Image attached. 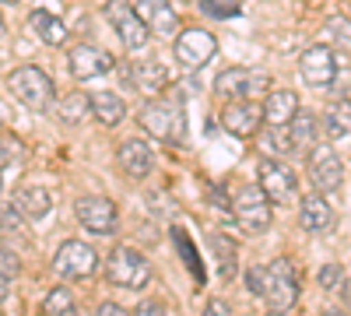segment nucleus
Segmentation results:
<instances>
[{"label": "nucleus", "mask_w": 351, "mask_h": 316, "mask_svg": "<svg viewBox=\"0 0 351 316\" xmlns=\"http://www.w3.org/2000/svg\"><path fill=\"white\" fill-rule=\"evenodd\" d=\"M137 123L144 134H152L155 141H169V145H180L186 120H183V106L180 99H148L137 112Z\"/></svg>", "instance_id": "obj_1"}, {"label": "nucleus", "mask_w": 351, "mask_h": 316, "mask_svg": "<svg viewBox=\"0 0 351 316\" xmlns=\"http://www.w3.org/2000/svg\"><path fill=\"white\" fill-rule=\"evenodd\" d=\"M106 281L127 292H144L152 284V264L148 256L134 246H116L106 256Z\"/></svg>", "instance_id": "obj_2"}, {"label": "nucleus", "mask_w": 351, "mask_h": 316, "mask_svg": "<svg viewBox=\"0 0 351 316\" xmlns=\"http://www.w3.org/2000/svg\"><path fill=\"white\" fill-rule=\"evenodd\" d=\"M4 88L11 92L14 102H21L25 109H32V112H43L49 109L53 102V81L43 67H32V64H25V67H14L4 81Z\"/></svg>", "instance_id": "obj_3"}, {"label": "nucleus", "mask_w": 351, "mask_h": 316, "mask_svg": "<svg viewBox=\"0 0 351 316\" xmlns=\"http://www.w3.org/2000/svg\"><path fill=\"white\" fill-rule=\"evenodd\" d=\"M274 77L263 67H225L215 81V92L228 102V99H256L271 92Z\"/></svg>", "instance_id": "obj_4"}, {"label": "nucleus", "mask_w": 351, "mask_h": 316, "mask_svg": "<svg viewBox=\"0 0 351 316\" xmlns=\"http://www.w3.org/2000/svg\"><path fill=\"white\" fill-rule=\"evenodd\" d=\"M232 218H236L239 228L250 232V236H260V232L271 228V218H274L271 197L260 190V183L256 186H243L236 197H232Z\"/></svg>", "instance_id": "obj_5"}, {"label": "nucleus", "mask_w": 351, "mask_h": 316, "mask_svg": "<svg viewBox=\"0 0 351 316\" xmlns=\"http://www.w3.org/2000/svg\"><path fill=\"white\" fill-rule=\"evenodd\" d=\"M263 302L274 313H288L299 302V274L291 267L288 256H278L274 264H267V289H263Z\"/></svg>", "instance_id": "obj_6"}, {"label": "nucleus", "mask_w": 351, "mask_h": 316, "mask_svg": "<svg viewBox=\"0 0 351 316\" xmlns=\"http://www.w3.org/2000/svg\"><path fill=\"white\" fill-rule=\"evenodd\" d=\"M215 53H218V39L208 32V28H197V25L193 28H183V32L176 36V42H172V56L186 71L208 67L215 60Z\"/></svg>", "instance_id": "obj_7"}, {"label": "nucleus", "mask_w": 351, "mask_h": 316, "mask_svg": "<svg viewBox=\"0 0 351 316\" xmlns=\"http://www.w3.org/2000/svg\"><path fill=\"white\" fill-rule=\"evenodd\" d=\"M309 183L324 197L341 193V186H344V162H341L334 145H313V151H309Z\"/></svg>", "instance_id": "obj_8"}, {"label": "nucleus", "mask_w": 351, "mask_h": 316, "mask_svg": "<svg viewBox=\"0 0 351 316\" xmlns=\"http://www.w3.org/2000/svg\"><path fill=\"white\" fill-rule=\"evenodd\" d=\"M256 183L271 197V204H291V200L299 197V180H295V172L288 169L285 158H263L260 172H256Z\"/></svg>", "instance_id": "obj_9"}, {"label": "nucleus", "mask_w": 351, "mask_h": 316, "mask_svg": "<svg viewBox=\"0 0 351 316\" xmlns=\"http://www.w3.org/2000/svg\"><path fill=\"white\" fill-rule=\"evenodd\" d=\"M218 123L232 137H256L267 120H263V106L256 99H228L225 109L218 112Z\"/></svg>", "instance_id": "obj_10"}, {"label": "nucleus", "mask_w": 351, "mask_h": 316, "mask_svg": "<svg viewBox=\"0 0 351 316\" xmlns=\"http://www.w3.org/2000/svg\"><path fill=\"white\" fill-rule=\"evenodd\" d=\"M95 267H99L95 246H88L81 239H67L53 253V271L60 278H88V274H95Z\"/></svg>", "instance_id": "obj_11"}, {"label": "nucleus", "mask_w": 351, "mask_h": 316, "mask_svg": "<svg viewBox=\"0 0 351 316\" xmlns=\"http://www.w3.org/2000/svg\"><path fill=\"white\" fill-rule=\"evenodd\" d=\"M106 14H109V21H112L116 36H120V42H123V49H127V53H141L144 46H148L152 28L141 21L137 8L123 4V0H116V4H109V8H106Z\"/></svg>", "instance_id": "obj_12"}, {"label": "nucleus", "mask_w": 351, "mask_h": 316, "mask_svg": "<svg viewBox=\"0 0 351 316\" xmlns=\"http://www.w3.org/2000/svg\"><path fill=\"white\" fill-rule=\"evenodd\" d=\"M337 53L327 46V42H316L309 46L302 56H299V74L309 88H330L334 77H337Z\"/></svg>", "instance_id": "obj_13"}, {"label": "nucleus", "mask_w": 351, "mask_h": 316, "mask_svg": "<svg viewBox=\"0 0 351 316\" xmlns=\"http://www.w3.org/2000/svg\"><path fill=\"white\" fill-rule=\"evenodd\" d=\"M74 215L88 232H95V236H112L116 225H120V211H116V204L109 197H77Z\"/></svg>", "instance_id": "obj_14"}, {"label": "nucleus", "mask_w": 351, "mask_h": 316, "mask_svg": "<svg viewBox=\"0 0 351 316\" xmlns=\"http://www.w3.org/2000/svg\"><path fill=\"white\" fill-rule=\"evenodd\" d=\"M112 64H116L112 53H106L102 46H92V42H77L67 53V67H71V77L74 81H92L99 74H109Z\"/></svg>", "instance_id": "obj_15"}, {"label": "nucleus", "mask_w": 351, "mask_h": 316, "mask_svg": "<svg viewBox=\"0 0 351 316\" xmlns=\"http://www.w3.org/2000/svg\"><path fill=\"white\" fill-rule=\"evenodd\" d=\"M137 14L141 21L152 28V36H162V39H176L180 36V14L169 0H137Z\"/></svg>", "instance_id": "obj_16"}, {"label": "nucleus", "mask_w": 351, "mask_h": 316, "mask_svg": "<svg viewBox=\"0 0 351 316\" xmlns=\"http://www.w3.org/2000/svg\"><path fill=\"white\" fill-rule=\"evenodd\" d=\"M116 162H120V169L127 172L130 180H144V176H152V169H155L152 145H148V141H141V137L120 141V148H116Z\"/></svg>", "instance_id": "obj_17"}, {"label": "nucleus", "mask_w": 351, "mask_h": 316, "mask_svg": "<svg viewBox=\"0 0 351 316\" xmlns=\"http://www.w3.org/2000/svg\"><path fill=\"white\" fill-rule=\"evenodd\" d=\"M127 77H130V84L137 92H144L148 99H155V95H162L165 88H169V67L165 64H158V60H134L130 64V71H127Z\"/></svg>", "instance_id": "obj_18"}, {"label": "nucleus", "mask_w": 351, "mask_h": 316, "mask_svg": "<svg viewBox=\"0 0 351 316\" xmlns=\"http://www.w3.org/2000/svg\"><path fill=\"white\" fill-rule=\"evenodd\" d=\"M299 225L306 228L309 236H319V232H327V228L334 225V208L324 200L319 190L299 200Z\"/></svg>", "instance_id": "obj_19"}, {"label": "nucleus", "mask_w": 351, "mask_h": 316, "mask_svg": "<svg viewBox=\"0 0 351 316\" xmlns=\"http://www.w3.org/2000/svg\"><path fill=\"white\" fill-rule=\"evenodd\" d=\"M11 204L25 215V221H39V218H46V215L53 211V193H49L46 186L25 183V186H18V190H14Z\"/></svg>", "instance_id": "obj_20"}, {"label": "nucleus", "mask_w": 351, "mask_h": 316, "mask_svg": "<svg viewBox=\"0 0 351 316\" xmlns=\"http://www.w3.org/2000/svg\"><path fill=\"white\" fill-rule=\"evenodd\" d=\"M299 112V95L291 88H271L267 99H263V120L267 123H278V127H288V120Z\"/></svg>", "instance_id": "obj_21"}, {"label": "nucleus", "mask_w": 351, "mask_h": 316, "mask_svg": "<svg viewBox=\"0 0 351 316\" xmlns=\"http://www.w3.org/2000/svg\"><path fill=\"white\" fill-rule=\"evenodd\" d=\"M256 148H260L263 158H285V155L295 151L288 127H278V123H263V127H260V134H256Z\"/></svg>", "instance_id": "obj_22"}, {"label": "nucleus", "mask_w": 351, "mask_h": 316, "mask_svg": "<svg viewBox=\"0 0 351 316\" xmlns=\"http://www.w3.org/2000/svg\"><path fill=\"white\" fill-rule=\"evenodd\" d=\"M28 25H32V32L39 36L43 46H64L67 42V25L56 14L43 11V8H36L32 14H28Z\"/></svg>", "instance_id": "obj_23"}, {"label": "nucleus", "mask_w": 351, "mask_h": 316, "mask_svg": "<svg viewBox=\"0 0 351 316\" xmlns=\"http://www.w3.org/2000/svg\"><path fill=\"white\" fill-rule=\"evenodd\" d=\"M92 95V117L102 123V127H120L123 117H127V102L112 92H88Z\"/></svg>", "instance_id": "obj_24"}, {"label": "nucleus", "mask_w": 351, "mask_h": 316, "mask_svg": "<svg viewBox=\"0 0 351 316\" xmlns=\"http://www.w3.org/2000/svg\"><path fill=\"white\" fill-rule=\"evenodd\" d=\"M208 246H211L215 260H218V274H221L225 281H232V278H236V264H239V246H236V239H228V236H221V232H208Z\"/></svg>", "instance_id": "obj_25"}, {"label": "nucleus", "mask_w": 351, "mask_h": 316, "mask_svg": "<svg viewBox=\"0 0 351 316\" xmlns=\"http://www.w3.org/2000/svg\"><path fill=\"white\" fill-rule=\"evenodd\" d=\"M56 117H60L64 127L84 123V117H92V95H84V92H67L60 102H56Z\"/></svg>", "instance_id": "obj_26"}, {"label": "nucleus", "mask_w": 351, "mask_h": 316, "mask_svg": "<svg viewBox=\"0 0 351 316\" xmlns=\"http://www.w3.org/2000/svg\"><path fill=\"white\" fill-rule=\"evenodd\" d=\"M324 130H327L330 141L351 134V99H334V102L324 109Z\"/></svg>", "instance_id": "obj_27"}, {"label": "nucleus", "mask_w": 351, "mask_h": 316, "mask_svg": "<svg viewBox=\"0 0 351 316\" xmlns=\"http://www.w3.org/2000/svg\"><path fill=\"white\" fill-rule=\"evenodd\" d=\"M288 134H291V145H295V151H299V148L316 145V134H319V120H316V112L299 109L295 117L288 120Z\"/></svg>", "instance_id": "obj_28"}, {"label": "nucleus", "mask_w": 351, "mask_h": 316, "mask_svg": "<svg viewBox=\"0 0 351 316\" xmlns=\"http://www.w3.org/2000/svg\"><path fill=\"white\" fill-rule=\"evenodd\" d=\"M77 306H74V295L67 292V289H53L46 299H43V313H49V316H71Z\"/></svg>", "instance_id": "obj_29"}, {"label": "nucleus", "mask_w": 351, "mask_h": 316, "mask_svg": "<svg viewBox=\"0 0 351 316\" xmlns=\"http://www.w3.org/2000/svg\"><path fill=\"white\" fill-rule=\"evenodd\" d=\"M172 239H176V246H180V253H183V260H186L190 274L197 278V284H204V267H200V260H197V253H193L186 232H183V228H172Z\"/></svg>", "instance_id": "obj_30"}, {"label": "nucleus", "mask_w": 351, "mask_h": 316, "mask_svg": "<svg viewBox=\"0 0 351 316\" xmlns=\"http://www.w3.org/2000/svg\"><path fill=\"white\" fill-rule=\"evenodd\" d=\"M324 28H327V36L337 42V49L351 56V18H327Z\"/></svg>", "instance_id": "obj_31"}, {"label": "nucleus", "mask_w": 351, "mask_h": 316, "mask_svg": "<svg viewBox=\"0 0 351 316\" xmlns=\"http://www.w3.org/2000/svg\"><path fill=\"white\" fill-rule=\"evenodd\" d=\"M21 228H25V215L11 200H0V232H21Z\"/></svg>", "instance_id": "obj_32"}, {"label": "nucleus", "mask_w": 351, "mask_h": 316, "mask_svg": "<svg viewBox=\"0 0 351 316\" xmlns=\"http://www.w3.org/2000/svg\"><path fill=\"white\" fill-rule=\"evenodd\" d=\"M200 11L211 14V18H236L239 4L236 0H200Z\"/></svg>", "instance_id": "obj_33"}, {"label": "nucleus", "mask_w": 351, "mask_h": 316, "mask_svg": "<svg viewBox=\"0 0 351 316\" xmlns=\"http://www.w3.org/2000/svg\"><path fill=\"white\" fill-rule=\"evenodd\" d=\"M316 281H319V289H324V292H341V284H344V271H341L337 264H327V267H319Z\"/></svg>", "instance_id": "obj_34"}, {"label": "nucleus", "mask_w": 351, "mask_h": 316, "mask_svg": "<svg viewBox=\"0 0 351 316\" xmlns=\"http://www.w3.org/2000/svg\"><path fill=\"white\" fill-rule=\"evenodd\" d=\"M263 289H267V267L253 264V267L246 271V292L256 295V299H263Z\"/></svg>", "instance_id": "obj_35"}, {"label": "nucleus", "mask_w": 351, "mask_h": 316, "mask_svg": "<svg viewBox=\"0 0 351 316\" xmlns=\"http://www.w3.org/2000/svg\"><path fill=\"white\" fill-rule=\"evenodd\" d=\"M0 274H8V278L21 274V256L11 246H4V243H0Z\"/></svg>", "instance_id": "obj_36"}, {"label": "nucleus", "mask_w": 351, "mask_h": 316, "mask_svg": "<svg viewBox=\"0 0 351 316\" xmlns=\"http://www.w3.org/2000/svg\"><path fill=\"white\" fill-rule=\"evenodd\" d=\"M18 155V141L11 137V141H0V165H4L8 158H14Z\"/></svg>", "instance_id": "obj_37"}, {"label": "nucleus", "mask_w": 351, "mask_h": 316, "mask_svg": "<svg viewBox=\"0 0 351 316\" xmlns=\"http://www.w3.org/2000/svg\"><path fill=\"white\" fill-rule=\"evenodd\" d=\"M211 204H215V208H225V211H232V200H228V193H221L218 186H211Z\"/></svg>", "instance_id": "obj_38"}, {"label": "nucleus", "mask_w": 351, "mask_h": 316, "mask_svg": "<svg viewBox=\"0 0 351 316\" xmlns=\"http://www.w3.org/2000/svg\"><path fill=\"white\" fill-rule=\"evenodd\" d=\"M137 313H165V306H162V302H141Z\"/></svg>", "instance_id": "obj_39"}, {"label": "nucleus", "mask_w": 351, "mask_h": 316, "mask_svg": "<svg viewBox=\"0 0 351 316\" xmlns=\"http://www.w3.org/2000/svg\"><path fill=\"white\" fill-rule=\"evenodd\" d=\"M208 313L221 316V313H228V302H218V299H211V302H208Z\"/></svg>", "instance_id": "obj_40"}, {"label": "nucleus", "mask_w": 351, "mask_h": 316, "mask_svg": "<svg viewBox=\"0 0 351 316\" xmlns=\"http://www.w3.org/2000/svg\"><path fill=\"white\" fill-rule=\"evenodd\" d=\"M8 292H11V278H8V274H0V302L8 299Z\"/></svg>", "instance_id": "obj_41"}, {"label": "nucleus", "mask_w": 351, "mask_h": 316, "mask_svg": "<svg viewBox=\"0 0 351 316\" xmlns=\"http://www.w3.org/2000/svg\"><path fill=\"white\" fill-rule=\"evenodd\" d=\"M99 313H106V316H116V313H123V309L116 306V302H102V306H99Z\"/></svg>", "instance_id": "obj_42"}, {"label": "nucleus", "mask_w": 351, "mask_h": 316, "mask_svg": "<svg viewBox=\"0 0 351 316\" xmlns=\"http://www.w3.org/2000/svg\"><path fill=\"white\" fill-rule=\"evenodd\" d=\"M4 32H8V25H4V18H0V39H4Z\"/></svg>", "instance_id": "obj_43"}, {"label": "nucleus", "mask_w": 351, "mask_h": 316, "mask_svg": "<svg viewBox=\"0 0 351 316\" xmlns=\"http://www.w3.org/2000/svg\"><path fill=\"white\" fill-rule=\"evenodd\" d=\"M0 4H18V0H0Z\"/></svg>", "instance_id": "obj_44"}]
</instances>
